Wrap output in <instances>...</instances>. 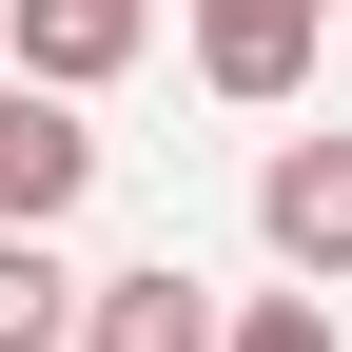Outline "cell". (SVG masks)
Masks as SVG:
<instances>
[{"label": "cell", "mask_w": 352, "mask_h": 352, "mask_svg": "<svg viewBox=\"0 0 352 352\" xmlns=\"http://www.w3.org/2000/svg\"><path fill=\"white\" fill-rule=\"evenodd\" d=\"M78 196H98V138H78V98H39V78L0 59V235H59Z\"/></svg>", "instance_id": "2"}, {"label": "cell", "mask_w": 352, "mask_h": 352, "mask_svg": "<svg viewBox=\"0 0 352 352\" xmlns=\"http://www.w3.org/2000/svg\"><path fill=\"white\" fill-rule=\"evenodd\" d=\"M235 352H352L333 294H235Z\"/></svg>", "instance_id": "7"}, {"label": "cell", "mask_w": 352, "mask_h": 352, "mask_svg": "<svg viewBox=\"0 0 352 352\" xmlns=\"http://www.w3.org/2000/svg\"><path fill=\"white\" fill-rule=\"evenodd\" d=\"M254 235H274V274H294V294H333V274H352V118H333V138H274Z\"/></svg>", "instance_id": "1"}, {"label": "cell", "mask_w": 352, "mask_h": 352, "mask_svg": "<svg viewBox=\"0 0 352 352\" xmlns=\"http://www.w3.org/2000/svg\"><path fill=\"white\" fill-rule=\"evenodd\" d=\"M20 78L39 98H98V78H138V39H157V0H20Z\"/></svg>", "instance_id": "4"}, {"label": "cell", "mask_w": 352, "mask_h": 352, "mask_svg": "<svg viewBox=\"0 0 352 352\" xmlns=\"http://www.w3.org/2000/svg\"><path fill=\"white\" fill-rule=\"evenodd\" d=\"M314 39H333V0H196V78L235 118H274L294 78H314Z\"/></svg>", "instance_id": "3"}, {"label": "cell", "mask_w": 352, "mask_h": 352, "mask_svg": "<svg viewBox=\"0 0 352 352\" xmlns=\"http://www.w3.org/2000/svg\"><path fill=\"white\" fill-rule=\"evenodd\" d=\"M78 352H235V314H215L176 254H138V274H98V294H78Z\"/></svg>", "instance_id": "5"}, {"label": "cell", "mask_w": 352, "mask_h": 352, "mask_svg": "<svg viewBox=\"0 0 352 352\" xmlns=\"http://www.w3.org/2000/svg\"><path fill=\"white\" fill-rule=\"evenodd\" d=\"M0 20H20V0H0Z\"/></svg>", "instance_id": "8"}, {"label": "cell", "mask_w": 352, "mask_h": 352, "mask_svg": "<svg viewBox=\"0 0 352 352\" xmlns=\"http://www.w3.org/2000/svg\"><path fill=\"white\" fill-rule=\"evenodd\" d=\"M78 294L98 274H78L59 235H0V352H78Z\"/></svg>", "instance_id": "6"}]
</instances>
